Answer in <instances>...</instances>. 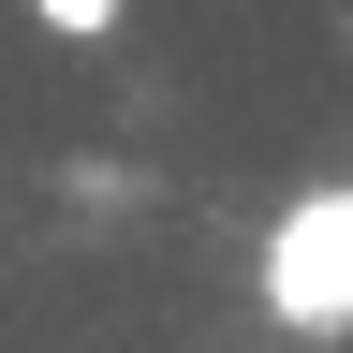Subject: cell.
Instances as JSON below:
<instances>
[{"instance_id":"1","label":"cell","mask_w":353,"mask_h":353,"mask_svg":"<svg viewBox=\"0 0 353 353\" xmlns=\"http://www.w3.org/2000/svg\"><path fill=\"white\" fill-rule=\"evenodd\" d=\"M265 324L294 339H353V176L280 206V236H265Z\"/></svg>"},{"instance_id":"2","label":"cell","mask_w":353,"mask_h":353,"mask_svg":"<svg viewBox=\"0 0 353 353\" xmlns=\"http://www.w3.org/2000/svg\"><path fill=\"white\" fill-rule=\"evenodd\" d=\"M30 15H44V30H74V44H88V30H118V0H30Z\"/></svg>"}]
</instances>
